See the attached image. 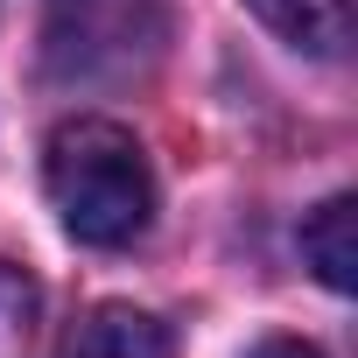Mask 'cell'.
I'll use <instances>...</instances> for the list:
<instances>
[{"mask_svg":"<svg viewBox=\"0 0 358 358\" xmlns=\"http://www.w3.org/2000/svg\"><path fill=\"white\" fill-rule=\"evenodd\" d=\"M36 323H43V288H36V274L15 267V260H0V358H29Z\"/></svg>","mask_w":358,"mask_h":358,"instance_id":"obj_6","label":"cell"},{"mask_svg":"<svg viewBox=\"0 0 358 358\" xmlns=\"http://www.w3.org/2000/svg\"><path fill=\"white\" fill-rule=\"evenodd\" d=\"M246 8L295 50L309 57H337L351 43V0H246Z\"/></svg>","mask_w":358,"mask_h":358,"instance_id":"obj_5","label":"cell"},{"mask_svg":"<svg viewBox=\"0 0 358 358\" xmlns=\"http://www.w3.org/2000/svg\"><path fill=\"white\" fill-rule=\"evenodd\" d=\"M162 0H50V71L113 78L155 57Z\"/></svg>","mask_w":358,"mask_h":358,"instance_id":"obj_2","label":"cell"},{"mask_svg":"<svg viewBox=\"0 0 358 358\" xmlns=\"http://www.w3.org/2000/svg\"><path fill=\"white\" fill-rule=\"evenodd\" d=\"M246 358H323L316 344H302V337H267V344H253Z\"/></svg>","mask_w":358,"mask_h":358,"instance_id":"obj_7","label":"cell"},{"mask_svg":"<svg viewBox=\"0 0 358 358\" xmlns=\"http://www.w3.org/2000/svg\"><path fill=\"white\" fill-rule=\"evenodd\" d=\"M43 183L78 246H134L155 218V169L120 120H64L43 155Z\"/></svg>","mask_w":358,"mask_h":358,"instance_id":"obj_1","label":"cell"},{"mask_svg":"<svg viewBox=\"0 0 358 358\" xmlns=\"http://www.w3.org/2000/svg\"><path fill=\"white\" fill-rule=\"evenodd\" d=\"M64 358H169V323L134 302H106L71 330Z\"/></svg>","mask_w":358,"mask_h":358,"instance_id":"obj_3","label":"cell"},{"mask_svg":"<svg viewBox=\"0 0 358 358\" xmlns=\"http://www.w3.org/2000/svg\"><path fill=\"white\" fill-rule=\"evenodd\" d=\"M302 260L323 274V288H337V295L358 288V204L351 197H323L302 218Z\"/></svg>","mask_w":358,"mask_h":358,"instance_id":"obj_4","label":"cell"}]
</instances>
